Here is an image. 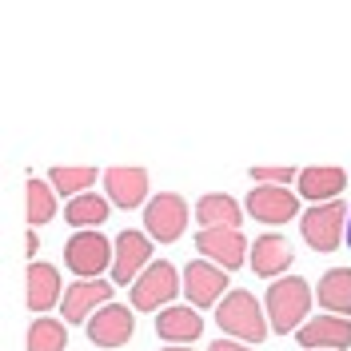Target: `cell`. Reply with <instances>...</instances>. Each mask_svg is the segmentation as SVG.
I'll return each instance as SVG.
<instances>
[{
  "instance_id": "cell-3",
  "label": "cell",
  "mask_w": 351,
  "mask_h": 351,
  "mask_svg": "<svg viewBox=\"0 0 351 351\" xmlns=\"http://www.w3.org/2000/svg\"><path fill=\"white\" fill-rule=\"evenodd\" d=\"M184 291V276L176 271L168 260H152L148 271L132 284V311H164L172 307V300Z\"/></svg>"
},
{
  "instance_id": "cell-7",
  "label": "cell",
  "mask_w": 351,
  "mask_h": 351,
  "mask_svg": "<svg viewBox=\"0 0 351 351\" xmlns=\"http://www.w3.org/2000/svg\"><path fill=\"white\" fill-rule=\"evenodd\" d=\"M152 263V236L148 232H136V228H124L116 236V260H112V284H136Z\"/></svg>"
},
{
  "instance_id": "cell-14",
  "label": "cell",
  "mask_w": 351,
  "mask_h": 351,
  "mask_svg": "<svg viewBox=\"0 0 351 351\" xmlns=\"http://www.w3.org/2000/svg\"><path fill=\"white\" fill-rule=\"evenodd\" d=\"M104 196L124 212L148 204V172L144 168H108L104 172Z\"/></svg>"
},
{
  "instance_id": "cell-13",
  "label": "cell",
  "mask_w": 351,
  "mask_h": 351,
  "mask_svg": "<svg viewBox=\"0 0 351 351\" xmlns=\"http://www.w3.org/2000/svg\"><path fill=\"white\" fill-rule=\"evenodd\" d=\"M132 331H136V315H132V307H124V304L100 307V311L88 319V339H92L96 348H124L132 339Z\"/></svg>"
},
{
  "instance_id": "cell-16",
  "label": "cell",
  "mask_w": 351,
  "mask_h": 351,
  "mask_svg": "<svg viewBox=\"0 0 351 351\" xmlns=\"http://www.w3.org/2000/svg\"><path fill=\"white\" fill-rule=\"evenodd\" d=\"M199 331H204V315L192 304H172L156 315V335L168 348L172 343H192V339H199Z\"/></svg>"
},
{
  "instance_id": "cell-9",
  "label": "cell",
  "mask_w": 351,
  "mask_h": 351,
  "mask_svg": "<svg viewBox=\"0 0 351 351\" xmlns=\"http://www.w3.org/2000/svg\"><path fill=\"white\" fill-rule=\"evenodd\" d=\"M247 216L260 219V223H287V219L300 216V192L260 184V188L247 192Z\"/></svg>"
},
{
  "instance_id": "cell-4",
  "label": "cell",
  "mask_w": 351,
  "mask_h": 351,
  "mask_svg": "<svg viewBox=\"0 0 351 351\" xmlns=\"http://www.w3.org/2000/svg\"><path fill=\"white\" fill-rule=\"evenodd\" d=\"M348 204L343 199H331V204H311L307 216L300 219V232L311 252H335L343 240V228H348Z\"/></svg>"
},
{
  "instance_id": "cell-28",
  "label": "cell",
  "mask_w": 351,
  "mask_h": 351,
  "mask_svg": "<svg viewBox=\"0 0 351 351\" xmlns=\"http://www.w3.org/2000/svg\"><path fill=\"white\" fill-rule=\"evenodd\" d=\"M160 351H192L188 343H172V348H160Z\"/></svg>"
},
{
  "instance_id": "cell-29",
  "label": "cell",
  "mask_w": 351,
  "mask_h": 351,
  "mask_svg": "<svg viewBox=\"0 0 351 351\" xmlns=\"http://www.w3.org/2000/svg\"><path fill=\"white\" fill-rule=\"evenodd\" d=\"M348 243H351V216H348Z\"/></svg>"
},
{
  "instance_id": "cell-2",
  "label": "cell",
  "mask_w": 351,
  "mask_h": 351,
  "mask_svg": "<svg viewBox=\"0 0 351 351\" xmlns=\"http://www.w3.org/2000/svg\"><path fill=\"white\" fill-rule=\"evenodd\" d=\"M263 311H267V324L271 331H300L307 324V311H311V284L300 280V276H284L280 284L267 287V300H263Z\"/></svg>"
},
{
  "instance_id": "cell-17",
  "label": "cell",
  "mask_w": 351,
  "mask_h": 351,
  "mask_svg": "<svg viewBox=\"0 0 351 351\" xmlns=\"http://www.w3.org/2000/svg\"><path fill=\"white\" fill-rule=\"evenodd\" d=\"M295 260V252H291V243L284 236H260V240H252V271L260 276V280H284V271L291 267Z\"/></svg>"
},
{
  "instance_id": "cell-21",
  "label": "cell",
  "mask_w": 351,
  "mask_h": 351,
  "mask_svg": "<svg viewBox=\"0 0 351 351\" xmlns=\"http://www.w3.org/2000/svg\"><path fill=\"white\" fill-rule=\"evenodd\" d=\"M104 219H108V196H96V192L68 199L64 208V223H72L76 232H96Z\"/></svg>"
},
{
  "instance_id": "cell-18",
  "label": "cell",
  "mask_w": 351,
  "mask_h": 351,
  "mask_svg": "<svg viewBox=\"0 0 351 351\" xmlns=\"http://www.w3.org/2000/svg\"><path fill=\"white\" fill-rule=\"evenodd\" d=\"M24 300H28V307L36 311V315H44V311H52V304L56 300H64L60 295V271L52 267V263H28V276H24Z\"/></svg>"
},
{
  "instance_id": "cell-19",
  "label": "cell",
  "mask_w": 351,
  "mask_h": 351,
  "mask_svg": "<svg viewBox=\"0 0 351 351\" xmlns=\"http://www.w3.org/2000/svg\"><path fill=\"white\" fill-rule=\"evenodd\" d=\"M315 300L328 315H348L351 311V267H328L315 284Z\"/></svg>"
},
{
  "instance_id": "cell-12",
  "label": "cell",
  "mask_w": 351,
  "mask_h": 351,
  "mask_svg": "<svg viewBox=\"0 0 351 351\" xmlns=\"http://www.w3.org/2000/svg\"><path fill=\"white\" fill-rule=\"evenodd\" d=\"M295 339L307 351H343L351 348V319L348 315H311L295 331Z\"/></svg>"
},
{
  "instance_id": "cell-23",
  "label": "cell",
  "mask_w": 351,
  "mask_h": 351,
  "mask_svg": "<svg viewBox=\"0 0 351 351\" xmlns=\"http://www.w3.org/2000/svg\"><path fill=\"white\" fill-rule=\"evenodd\" d=\"M24 208H28V223H48L56 216V188L48 180H28V192H24Z\"/></svg>"
},
{
  "instance_id": "cell-10",
  "label": "cell",
  "mask_w": 351,
  "mask_h": 351,
  "mask_svg": "<svg viewBox=\"0 0 351 351\" xmlns=\"http://www.w3.org/2000/svg\"><path fill=\"white\" fill-rule=\"evenodd\" d=\"M196 252L199 260H212L223 271H232V267H243L252 247L236 228H212V232H196Z\"/></svg>"
},
{
  "instance_id": "cell-26",
  "label": "cell",
  "mask_w": 351,
  "mask_h": 351,
  "mask_svg": "<svg viewBox=\"0 0 351 351\" xmlns=\"http://www.w3.org/2000/svg\"><path fill=\"white\" fill-rule=\"evenodd\" d=\"M208 351H252V348H247V343H240V339H216Z\"/></svg>"
},
{
  "instance_id": "cell-6",
  "label": "cell",
  "mask_w": 351,
  "mask_h": 351,
  "mask_svg": "<svg viewBox=\"0 0 351 351\" xmlns=\"http://www.w3.org/2000/svg\"><path fill=\"white\" fill-rule=\"evenodd\" d=\"M112 260H116V243H108L100 232H76V236L64 243L68 271L80 276V280H96Z\"/></svg>"
},
{
  "instance_id": "cell-27",
  "label": "cell",
  "mask_w": 351,
  "mask_h": 351,
  "mask_svg": "<svg viewBox=\"0 0 351 351\" xmlns=\"http://www.w3.org/2000/svg\"><path fill=\"white\" fill-rule=\"evenodd\" d=\"M24 252H28V256H36V252H40V240H36V232H28V236H24Z\"/></svg>"
},
{
  "instance_id": "cell-22",
  "label": "cell",
  "mask_w": 351,
  "mask_h": 351,
  "mask_svg": "<svg viewBox=\"0 0 351 351\" xmlns=\"http://www.w3.org/2000/svg\"><path fill=\"white\" fill-rule=\"evenodd\" d=\"M68 348V328L52 315H36L28 328V351H64Z\"/></svg>"
},
{
  "instance_id": "cell-24",
  "label": "cell",
  "mask_w": 351,
  "mask_h": 351,
  "mask_svg": "<svg viewBox=\"0 0 351 351\" xmlns=\"http://www.w3.org/2000/svg\"><path fill=\"white\" fill-rule=\"evenodd\" d=\"M48 184L60 192V196H68V199H76V196H84L88 188L96 184V168H52L48 172Z\"/></svg>"
},
{
  "instance_id": "cell-8",
  "label": "cell",
  "mask_w": 351,
  "mask_h": 351,
  "mask_svg": "<svg viewBox=\"0 0 351 351\" xmlns=\"http://www.w3.org/2000/svg\"><path fill=\"white\" fill-rule=\"evenodd\" d=\"M228 271L219 267V263L212 260H192L188 267H184V295H188V304L196 307H212L219 304L223 295H228Z\"/></svg>"
},
{
  "instance_id": "cell-11",
  "label": "cell",
  "mask_w": 351,
  "mask_h": 351,
  "mask_svg": "<svg viewBox=\"0 0 351 351\" xmlns=\"http://www.w3.org/2000/svg\"><path fill=\"white\" fill-rule=\"evenodd\" d=\"M112 287L116 284H104V280H76V284H68L64 300H60L64 319L68 324H88L100 307L112 304Z\"/></svg>"
},
{
  "instance_id": "cell-15",
  "label": "cell",
  "mask_w": 351,
  "mask_h": 351,
  "mask_svg": "<svg viewBox=\"0 0 351 351\" xmlns=\"http://www.w3.org/2000/svg\"><path fill=\"white\" fill-rule=\"evenodd\" d=\"M348 188V172L335 168V164H315V168H304L300 180H295V192L311 204H331L339 199V192Z\"/></svg>"
},
{
  "instance_id": "cell-25",
  "label": "cell",
  "mask_w": 351,
  "mask_h": 351,
  "mask_svg": "<svg viewBox=\"0 0 351 351\" xmlns=\"http://www.w3.org/2000/svg\"><path fill=\"white\" fill-rule=\"evenodd\" d=\"M252 180H256V184H276V188H287L291 180H300V172H295V168H287V164H280V168H252Z\"/></svg>"
},
{
  "instance_id": "cell-5",
  "label": "cell",
  "mask_w": 351,
  "mask_h": 351,
  "mask_svg": "<svg viewBox=\"0 0 351 351\" xmlns=\"http://www.w3.org/2000/svg\"><path fill=\"white\" fill-rule=\"evenodd\" d=\"M188 228V204L176 192H156L148 204H144V232L152 236L156 243H176Z\"/></svg>"
},
{
  "instance_id": "cell-20",
  "label": "cell",
  "mask_w": 351,
  "mask_h": 351,
  "mask_svg": "<svg viewBox=\"0 0 351 351\" xmlns=\"http://www.w3.org/2000/svg\"><path fill=\"white\" fill-rule=\"evenodd\" d=\"M196 223L199 232H212V228H236L240 232V204L223 192H212V196H199L196 199Z\"/></svg>"
},
{
  "instance_id": "cell-1",
  "label": "cell",
  "mask_w": 351,
  "mask_h": 351,
  "mask_svg": "<svg viewBox=\"0 0 351 351\" xmlns=\"http://www.w3.org/2000/svg\"><path fill=\"white\" fill-rule=\"evenodd\" d=\"M216 324H219V331H228V335L240 339V343H263L267 331H271L263 304L252 291H243V287L228 291L216 304Z\"/></svg>"
}]
</instances>
